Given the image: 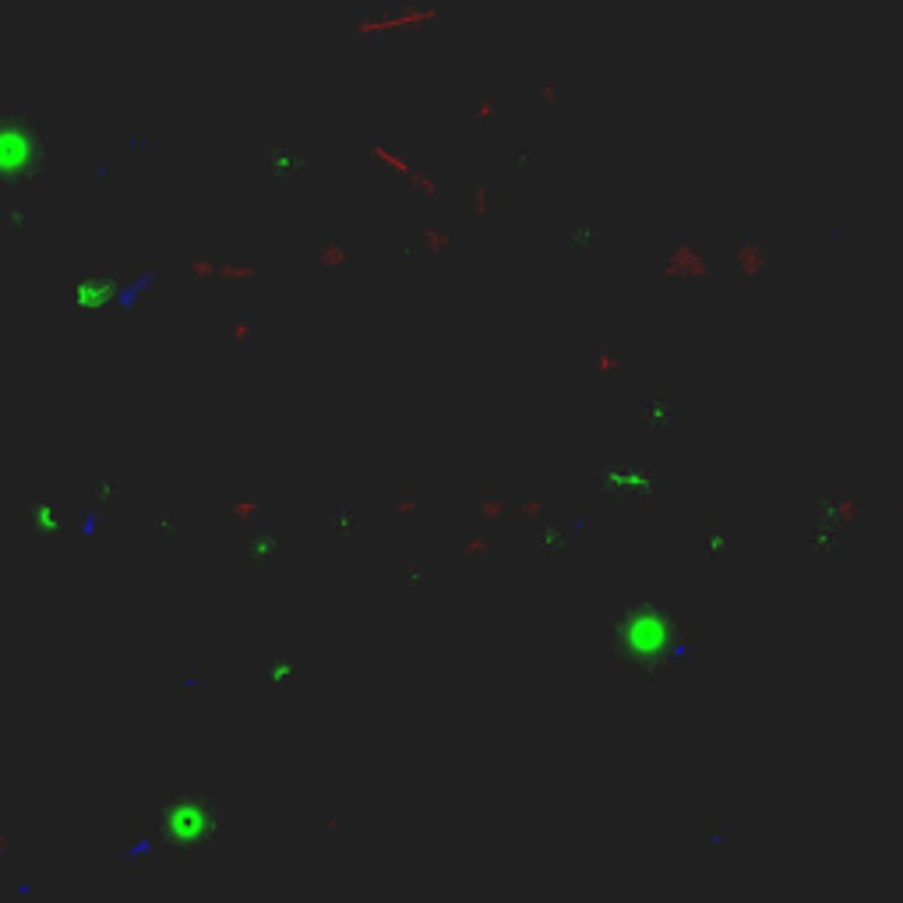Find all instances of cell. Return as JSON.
I'll return each mask as SVG.
<instances>
[{
	"label": "cell",
	"mask_w": 903,
	"mask_h": 903,
	"mask_svg": "<svg viewBox=\"0 0 903 903\" xmlns=\"http://www.w3.org/2000/svg\"><path fill=\"white\" fill-rule=\"evenodd\" d=\"M593 240H597V230H593V223H579L572 233H565V237H561V247H586V244H593Z\"/></svg>",
	"instance_id": "cell-4"
},
{
	"label": "cell",
	"mask_w": 903,
	"mask_h": 903,
	"mask_svg": "<svg viewBox=\"0 0 903 903\" xmlns=\"http://www.w3.org/2000/svg\"><path fill=\"white\" fill-rule=\"evenodd\" d=\"M110 272H85V276H78L75 283V297L82 307H96L103 304L106 297H110Z\"/></svg>",
	"instance_id": "cell-3"
},
{
	"label": "cell",
	"mask_w": 903,
	"mask_h": 903,
	"mask_svg": "<svg viewBox=\"0 0 903 903\" xmlns=\"http://www.w3.org/2000/svg\"><path fill=\"white\" fill-rule=\"evenodd\" d=\"M29 223H32V212L25 209V205H11V209H8V226H11V230H29Z\"/></svg>",
	"instance_id": "cell-5"
},
{
	"label": "cell",
	"mask_w": 903,
	"mask_h": 903,
	"mask_svg": "<svg viewBox=\"0 0 903 903\" xmlns=\"http://www.w3.org/2000/svg\"><path fill=\"white\" fill-rule=\"evenodd\" d=\"M0 149H4V180L8 184H22L43 173V131H39L32 110H15L11 106L4 113V131H0Z\"/></svg>",
	"instance_id": "cell-1"
},
{
	"label": "cell",
	"mask_w": 903,
	"mask_h": 903,
	"mask_svg": "<svg viewBox=\"0 0 903 903\" xmlns=\"http://www.w3.org/2000/svg\"><path fill=\"white\" fill-rule=\"evenodd\" d=\"M304 163H307V156L290 142V138H272L269 149H265V170H269L276 180L297 177V173L304 170Z\"/></svg>",
	"instance_id": "cell-2"
}]
</instances>
